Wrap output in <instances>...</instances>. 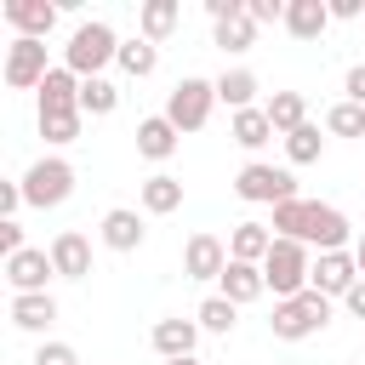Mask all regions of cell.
Segmentation results:
<instances>
[{"instance_id":"cell-19","label":"cell","mask_w":365,"mask_h":365,"mask_svg":"<svg viewBox=\"0 0 365 365\" xmlns=\"http://www.w3.org/2000/svg\"><path fill=\"white\" fill-rule=\"evenodd\" d=\"M177 143H182V131H177L165 114H148V120H137V154H143V160L165 165V160L177 154Z\"/></svg>"},{"instance_id":"cell-41","label":"cell","mask_w":365,"mask_h":365,"mask_svg":"<svg viewBox=\"0 0 365 365\" xmlns=\"http://www.w3.org/2000/svg\"><path fill=\"white\" fill-rule=\"evenodd\" d=\"M342 308H348V314H354V319H365V279H359V285H354V291H348V297H342Z\"/></svg>"},{"instance_id":"cell-2","label":"cell","mask_w":365,"mask_h":365,"mask_svg":"<svg viewBox=\"0 0 365 365\" xmlns=\"http://www.w3.org/2000/svg\"><path fill=\"white\" fill-rule=\"evenodd\" d=\"M308 274H314V251L302 240H274V251L262 257V279L274 291V302H291L308 291Z\"/></svg>"},{"instance_id":"cell-35","label":"cell","mask_w":365,"mask_h":365,"mask_svg":"<svg viewBox=\"0 0 365 365\" xmlns=\"http://www.w3.org/2000/svg\"><path fill=\"white\" fill-rule=\"evenodd\" d=\"M29 365H80V354L68 348V342H57V336H46L40 348H34V359Z\"/></svg>"},{"instance_id":"cell-13","label":"cell","mask_w":365,"mask_h":365,"mask_svg":"<svg viewBox=\"0 0 365 365\" xmlns=\"http://www.w3.org/2000/svg\"><path fill=\"white\" fill-rule=\"evenodd\" d=\"M97 240H103L108 251H143V240H148V228H143V211H131V205H114V211H103V222H97Z\"/></svg>"},{"instance_id":"cell-31","label":"cell","mask_w":365,"mask_h":365,"mask_svg":"<svg viewBox=\"0 0 365 365\" xmlns=\"http://www.w3.org/2000/svg\"><path fill=\"white\" fill-rule=\"evenodd\" d=\"M211 40H217L222 51H234V57H240V51H251V46H257V23L240 11V17H228V23H211Z\"/></svg>"},{"instance_id":"cell-33","label":"cell","mask_w":365,"mask_h":365,"mask_svg":"<svg viewBox=\"0 0 365 365\" xmlns=\"http://www.w3.org/2000/svg\"><path fill=\"white\" fill-rule=\"evenodd\" d=\"M325 137H365V108L359 103H331L325 108Z\"/></svg>"},{"instance_id":"cell-27","label":"cell","mask_w":365,"mask_h":365,"mask_svg":"<svg viewBox=\"0 0 365 365\" xmlns=\"http://www.w3.org/2000/svg\"><path fill=\"white\" fill-rule=\"evenodd\" d=\"M120 74H131V80H148L154 68H160V46L154 40H143V34H131V40H120Z\"/></svg>"},{"instance_id":"cell-16","label":"cell","mask_w":365,"mask_h":365,"mask_svg":"<svg viewBox=\"0 0 365 365\" xmlns=\"http://www.w3.org/2000/svg\"><path fill=\"white\" fill-rule=\"evenodd\" d=\"M57 11H63V6H51V0H6V23H11L23 40H46V34L57 29Z\"/></svg>"},{"instance_id":"cell-21","label":"cell","mask_w":365,"mask_h":365,"mask_svg":"<svg viewBox=\"0 0 365 365\" xmlns=\"http://www.w3.org/2000/svg\"><path fill=\"white\" fill-rule=\"evenodd\" d=\"M331 29V0H285V34L291 40H319Z\"/></svg>"},{"instance_id":"cell-4","label":"cell","mask_w":365,"mask_h":365,"mask_svg":"<svg viewBox=\"0 0 365 365\" xmlns=\"http://www.w3.org/2000/svg\"><path fill=\"white\" fill-rule=\"evenodd\" d=\"M234 194H240L245 205H268V211L285 205V200H302L291 165H268V160H245L240 177H234Z\"/></svg>"},{"instance_id":"cell-25","label":"cell","mask_w":365,"mask_h":365,"mask_svg":"<svg viewBox=\"0 0 365 365\" xmlns=\"http://www.w3.org/2000/svg\"><path fill=\"white\" fill-rule=\"evenodd\" d=\"M257 91H262V80H257L251 68H222V74H217V103H228V114L257 108Z\"/></svg>"},{"instance_id":"cell-32","label":"cell","mask_w":365,"mask_h":365,"mask_svg":"<svg viewBox=\"0 0 365 365\" xmlns=\"http://www.w3.org/2000/svg\"><path fill=\"white\" fill-rule=\"evenodd\" d=\"M279 143H285V160H291V165H314V160L325 154V131H319L314 120H308L302 131H291V137H279Z\"/></svg>"},{"instance_id":"cell-43","label":"cell","mask_w":365,"mask_h":365,"mask_svg":"<svg viewBox=\"0 0 365 365\" xmlns=\"http://www.w3.org/2000/svg\"><path fill=\"white\" fill-rule=\"evenodd\" d=\"M160 365H200V359H194V354H188V359H160Z\"/></svg>"},{"instance_id":"cell-15","label":"cell","mask_w":365,"mask_h":365,"mask_svg":"<svg viewBox=\"0 0 365 365\" xmlns=\"http://www.w3.org/2000/svg\"><path fill=\"white\" fill-rule=\"evenodd\" d=\"M57 314H63V308H57V297H51V291L11 297V325H17V331H29V336H40V342H46V331L57 325Z\"/></svg>"},{"instance_id":"cell-23","label":"cell","mask_w":365,"mask_h":365,"mask_svg":"<svg viewBox=\"0 0 365 365\" xmlns=\"http://www.w3.org/2000/svg\"><path fill=\"white\" fill-rule=\"evenodd\" d=\"M137 200H143V211H148V217H171V211L182 205V177H171V171H154V177H143Z\"/></svg>"},{"instance_id":"cell-30","label":"cell","mask_w":365,"mask_h":365,"mask_svg":"<svg viewBox=\"0 0 365 365\" xmlns=\"http://www.w3.org/2000/svg\"><path fill=\"white\" fill-rule=\"evenodd\" d=\"M194 319H200V331H211V336H228V331L240 325V308H234L228 297H217V291H211V297L194 308Z\"/></svg>"},{"instance_id":"cell-9","label":"cell","mask_w":365,"mask_h":365,"mask_svg":"<svg viewBox=\"0 0 365 365\" xmlns=\"http://www.w3.org/2000/svg\"><path fill=\"white\" fill-rule=\"evenodd\" d=\"M354 222L336 211V205H325V200H314V217H308V251L319 257V251H354Z\"/></svg>"},{"instance_id":"cell-40","label":"cell","mask_w":365,"mask_h":365,"mask_svg":"<svg viewBox=\"0 0 365 365\" xmlns=\"http://www.w3.org/2000/svg\"><path fill=\"white\" fill-rule=\"evenodd\" d=\"M365 23V0H331V23Z\"/></svg>"},{"instance_id":"cell-22","label":"cell","mask_w":365,"mask_h":365,"mask_svg":"<svg viewBox=\"0 0 365 365\" xmlns=\"http://www.w3.org/2000/svg\"><path fill=\"white\" fill-rule=\"evenodd\" d=\"M228 137L245 148V154H257V148H268L279 131H274V120H268V108L257 103V108H240V114H228Z\"/></svg>"},{"instance_id":"cell-20","label":"cell","mask_w":365,"mask_h":365,"mask_svg":"<svg viewBox=\"0 0 365 365\" xmlns=\"http://www.w3.org/2000/svg\"><path fill=\"white\" fill-rule=\"evenodd\" d=\"M268 251H274V228H268V222L245 217V222L228 228V257H234V262H257V268H262Z\"/></svg>"},{"instance_id":"cell-26","label":"cell","mask_w":365,"mask_h":365,"mask_svg":"<svg viewBox=\"0 0 365 365\" xmlns=\"http://www.w3.org/2000/svg\"><path fill=\"white\" fill-rule=\"evenodd\" d=\"M262 108H268V120H274V131H279V137H291V131H302V125H308V97H302V91H274Z\"/></svg>"},{"instance_id":"cell-14","label":"cell","mask_w":365,"mask_h":365,"mask_svg":"<svg viewBox=\"0 0 365 365\" xmlns=\"http://www.w3.org/2000/svg\"><path fill=\"white\" fill-rule=\"evenodd\" d=\"M51 268H57V279H86L91 274V240L80 234V228H63L51 245Z\"/></svg>"},{"instance_id":"cell-29","label":"cell","mask_w":365,"mask_h":365,"mask_svg":"<svg viewBox=\"0 0 365 365\" xmlns=\"http://www.w3.org/2000/svg\"><path fill=\"white\" fill-rule=\"evenodd\" d=\"M114 108H120V86H114L108 74H97V80H80V114L103 120V114H114Z\"/></svg>"},{"instance_id":"cell-38","label":"cell","mask_w":365,"mask_h":365,"mask_svg":"<svg viewBox=\"0 0 365 365\" xmlns=\"http://www.w3.org/2000/svg\"><path fill=\"white\" fill-rule=\"evenodd\" d=\"M23 211V182H0V222H11Z\"/></svg>"},{"instance_id":"cell-36","label":"cell","mask_w":365,"mask_h":365,"mask_svg":"<svg viewBox=\"0 0 365 365\" xmlns=\"http://www.w3.org/2000/svg\"><path fill=\"white\" fill-rule=\"evenodd\" d=\"M245 17L262 29V23H285V0H245Z\"/></svg>"},{"instance_id":"cell-24","label":"cell","mask_w":365,"mask_h":365,"mask_svg":"<svg viewBox=\"0 0 365 365\" xmlns=\"http://www.w3.org/2000/svg\"><path fill=\"white\" fill-rule=\"evenodd\" d=\"M177 17H182V6H177V0H143V6H137V34H143V40H154V46H165V40H171V29H177Z\"/></svg>"},{"instance_id":"cell-28","label":"cell","mask_w":365,"mask_h":365,"mask_svg":"<svg viewBox=\"0 0 365 365\" xmlns=\"http://www.w3.org/2000/svg\"><path fill=\"white\" fill-rule=\"evenodd\" d=\"M308 217H314V200H285V205H274L268 228H274V240H302L308 245Z\"/></svg>"},{"instance_id":"cell-3","label":"cell","mask_w":365,"mask_h":365,"mask_svg":"<svg viewBox=\"0 0 365 365\" xmlns=\"http://www.w3.org/2000/svg\"><path fill=\"white\" fill-rule=\"evenodd\" d=\"M331 297H319V291H302V297H291V302H274V319H268V331L279 336V342H308V336H319L325 325H331Z\"/></svg>"},{"instance_id":"cell-17","label":"cell","mask_w":365,"mask_h":365,"mask_svg":"<svg viewBox=\"0 0 365 365\" xmlns=\"http://www.w3.org/2000/svg\"><path fill=\"white\" fill-rule=\"evenodd\" d=\"M34 97H40V114H80V74L51 63V74H46V86Z\"/></svg>"},{"instance_id":"cell-39","label":"cell","mask_w":365,"mask_h":365,"mask_svg":"<svg viewBox=\"0 0 365 365\" xmlns=\"http://www.w3.org/2000/svg\"><path fill=\"white\" fill-rule=\"evenodd\" d=\"M342 97H348V103H359V108H365V63H354V68H348V74H342Z\"/></svg>"},{"instance_id":"cell-42","label":"cell","mask_w":365,"mask_h":365,"mask_svg":"<svg viewBox=\"0 0 365 365\" xmlns=\"http://www.w3.org/2000/svg\"><path fill=\"white\" fill-rule=\"evenodd\" d=\"M354 262H359V279H365V228H359V240H354Z\"/></svg>"},{"instance_id":"cell-8","label":"cell","mask_w":365,"mask_h":365,"mask_svg":"<svg viewBox=\"0 0 365 365\" xmlns=\"http://www.w3.org/2000/svg\"><path fill=\"white\" fill-rule=\"evenodd\" d=\"M354 285H359V262H354V251H319V257H314L308 291H319V297L342 302V297H348Z\"/></svg>"},{"instance_id":"cell-6","label":"cell","mask_w":365,"mask_h":365,"mask_svg":"<svg viewBox=\"0 0 365 365\" xmlns=\"http://www.w3.org/2000/svg\"><path fill=\"white\" fill-rule=\"evenodd\" d=\"M211 108H217V80H200V74H182L165 97V120L177 131H200L211 120Z\"/></svg>"},{"instance_id":"cell-7","label":"cell","mask_w":365,"mask_h":365,"mask_svg":"<svg viewBox=\"0 0 365 365\" xmlns=\"http://www.w3.org/2000/svg\"><path fill=\"white\" fill-rule=\"evenodd\" d=\"M46 74H51V63H46V40H11L6 46V68H0V80L11 86V91H40L46 86Z\"/></svg>"},{"instance_id":"cell-34","label":"cell","mask_w":365,"mask_h":365,"mask_svg":"<svg viewBox=\"0 0 365 365\" xmlns=\"http://www.w3.org/2000/svg\"><path fill=\"white\" fill-rule=\"evenodd\" d=\"M80 125H86V114H40V137H46V148H68V143L80 137Z\"/></svg>"},{"instance_id":"cell-12","label":"cell","mask_w":365,"mask_h":365,"mask_svg":"<svg viewBox=\"0 0 365 365\" xmlns=\"http://www.w3.org/2000/svg\"><path fill=\"white\" fill-rule=\"evenodd\" d=\"M148 342H154V354H160V359H188V354L200 348V319H182V314H165V319H154V331H148Z\"/></svg>"},{"instance_id":"cell-37","label":"cell","mask_w":365,"mask_h":365,"mask_svg":"<svg viewBox=\"0 0 365 365\" xmlns=\"http://www.w3.org/2000/svg\"><path fill=\"white\" fill-rule=\"evenodd\" d=\"M17 251H29V240H23V222L11 217V222H0V257H17Z\"/></svg>"},{"instance_id":"cell-10","label":"cell","mask_w":365,"mask_h":365,"mask_svg":"<svg viewBox=\"0 0 365 365\" xmlns=\"http://www.w3.org/2000/svg\"><path fill=\"white\" fill-rule=\"evenodd\" d=\"M57 279V268H51V251H40V245H29V251H17V257H6V285H11V297H29V291H46Z\"/></svg>"},{"instance_id":"cell-18","label":"cell","mask_w":365,"mask_h":365,"mask_svg":"<svg viewBox=\"0 0 365 365\" xmlns=\"http://www.w3.org/2000/svg\"><path fill=\"white\" fill-rule=\"evenodd\" d=\"M217 297H228L234 308H245V302L268 297V279H262L257 262H234V257H228V268H222V279H217Z\"/></svg>"},{"instance_id":"cell-1","label":"cell","mask_w":365,"mask_h":365,"mask_svg":"<svg viewBox=\"0 0 365 365\" xmlns=\"http://www.w3.org/2000/svg\"><path fill=\"white\" fill-rule=\"evenodd\" d=\"M114 57H120V34H114V23H103V17L74 23V34H68V46H63V68H74L80 80H97Z\"/></svg>"},{"instance_id":"cell-11","label":"cell","mask_w":365,"mask_h":365,"mask_svg":"<svg viewBox=\"0 0 365 365\" xmlns=\"http://www.w3.org/2000/svg\"><path fill=\"white\" fill-rule=\"evenodd\" d=\"M222 268H228V245L217 240V234H188V245H182V274L188 279H222Z\"/></svg>"},{"instance_id":"cell-5","label":"cell","mask_w":365,"mask_h":365,"mask_svg":"<svg viewBox=\"0 0 365 365\" xmlns=\"http://www.w3.org/2000/svg\"><path fill=\"white\" fill-rule=\"evenodd\" d=\"M17 182H23V205L51 211V205H63V200L74 194V165H68L63 154H40Z\"/></svg>"}]
</instances>
